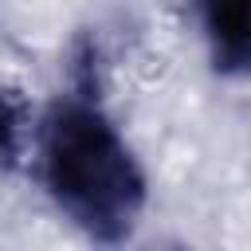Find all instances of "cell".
Returning <instances> with one entry per match:
<instances>
[{
	"instance_id": "6da1fadb",
	"label": "cell",
	"mask_w": 251,
	"mask_h": 251,
	"mask_svg": "<svg viewBox=\"0 0 251 251\" xmlns=\"http://www.w3.org/2000/svg\"><path fill=\"white\" fill-rule=\"evenodd\" d=\"M39 173L55 208L90 239L133 235L149 188L145 173L90 86L55 98L39 122Z\"/></svg>"
},
{
	"instance_id": "3957f363",
	"label": "cell",
	"mask_w": 251,
	"mask_h": 251,
	"mask_svg": "<svg viewBox=\"0 0 251 251\" xmlns=\"http://www.w3.org/2000/svg\"><path fill=\"white\" fill-rule=\"evenodd\" d=\"M27 129H31V110L27 98L0 82V173H12L27 149Z\"/></svg>"
},
{
	"instance_id": "7a4b0ae2",
	"label": "cell",
	"mask_w": 251,
	"mask_h": 251,
	"mask_svg": "<svg viewBox=\"0 0 251 251\" xmlns=\"http://www.w3.org/2000/svg\"><path fill=\"white\" fill-rule=\"evenodd\" d=\"M251 0H192L208 59L220 75H243L251 55Z\"/></svg>"
}]
</instances>
